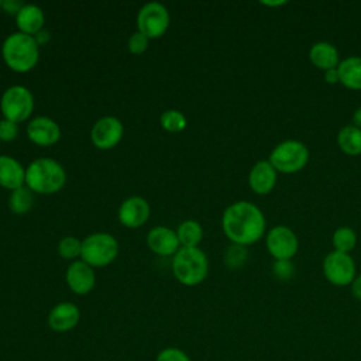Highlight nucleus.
Returning a JSON list of instances; mask_svg holds the SVG:
<instances>
[{
    "label": "nucleus",
    "instance_id": "1",
    "mask_svg": "<svg viewBox=\"0 0 361 361\" xmlns=\"http://www.w3.org/2000/svg\"><path fill=\"white\" fill-rule=\"evenodd\" d=\"M221 227L233 244L250 245L257 243L265 231V217L254 203L240 200L231 203L223 213Z\"/></svg>",
    "mask_w": 361,
    "mask_h": 361
},
{
    "label": "nucleus",
    "instance_id": "2",
    "mask_svg": "<svg viewBox=\"0 0 361 361\" xmlns=\"http://www.w3.org/2000/svg\"><path fill=\"white\" fill-rule=\"evenodd\" d=\"M66 182L62 165L52 158H38L25 168V186L39 195L59 192Z\"/></svg>",
    "mask_w": 361,
    "mask_h": 361
},
{
    "label": "nucleus",
    "instance_id": "3",
    "mask_svg": "<svg viewBox=\"0 0 361 361\" xmlns=\"http://www.w3.org/2000/svg\"><path fill=\"white\" fill-rule=\"evenodd\" d=\"M1 56L6 65L17 72H30L39 59V45L32 35L23 32L10 34L1 47Z\"/></svg>",
    "mask_w": 361,
    "mask_h": 361
},
{
    "label": "nucleus",
    "instance_id": "4",
    "mask_svg": "<svg viewBox=\"0 0 361 361\" xmlns=\"http://www.w3.org/2000/svg\"><path fill=\"white\" fill-rule=\"evenodd\" d=\"M172 272L185 286L202 283L209 274V261L206 254L197 247H182L173 255Z\"/></svg>",
    "mask_w": 361,
    "mask_h": 361
},
{
    "label": "nucleus",
    "instance_id": "5",
    "mask_svg": "<svg viewBox=\"0 0 361 361\" xmlns=\"http://www.w3.org/2000/svg\"><path fill=\"white\" fill-rule=\"evenodd\" d=\"M118 255V243L109 233H93L82 241L80 258L90 267H106Z\"/></svg>",
    "mask_w": 361,
    "mask_h": 361
},
{
    "label": "nucleus",
    "instance_id": "6",
    "mask_svg": "<svg viewBox=\"0 0 361 361\" xmlns=\"http://www.w3.org/2000/svg\"><path fill=\"white\" fill-rule=\"evenodd\" d=\"M268 161L276 172L295 173L306 166L309 161V151L302 141L285 140L272 149Z\"/></svg>",
    "mask_w": 361,
    "mask_h": 361
},
{
    "label": "nucleus",
    "instance_id": "7",
    "mask_svg": "<svg viewBox=\"0 0 361 361\" xmlns=\"http://www.w3.org/2000/svg\"><path fill=\"white\" fill-rule=\"evenodd\" d=\"M0 110L4 118L10 121L17 124L25 121L34 110L32 93L21 85L10 86L1 96Z\"/></svg>",
    "mask_w": 361,
    "mask_h": 361
},
{
    "label": "nucleus",
    "instance_id": "8",
    "mask_svg": "<svg viewBox=\"0 0 361 361\" xmlns=\"http://www.w3.org/2000/svg\"><path fill=\"white\" fill-rule=\"evenodd\" d=\"M169 27V13L161 3L152 1L142 6L137 14V28L148 38L162 37Z\"/></svg>",
    "mask_w": 361,
    "mask_h": 361
},
{
    "label": "nucleus",
    "instance_id": "9",
    "mask_svg": "<svg viewBox=\"0 0 361 361\" xmlns=\"http://www.w3.org/2000/svg\"><path fill=\"white\" fill-rule=\"evenodd\" d=\"M324 278L334 286H347L355 278V264L350 254L331 251L323 259Z\"/></svg>",
    "mask_w": 361,
    "mask_h": 361
},
{
    "label": "nucleus",
    "instance_id": "10",
    "mask_svg": "<svg viewBox=\"0 0 361 361\" xmlns=\"http://www.w3.org/2000/svg\"><path fill=\"white\" fill-rule=\"evenodd\" d=\"M268 252L275 259H290L299 248V241L293 230L286 226H275L267 234L265 240Z\"/></svg>",
    "mask_w": 361,
    "mask_h": 361
},
{
    "label": "nucleus",
    "instance_id": "11",
    "mask_svg": "<svg viewBox=\"0 0 361 361\" xmlns=\"http://www.w3.org/2000/svg\"><path fill=\"white\" fill-rule=\"evenodd\" d=\"M123 124L117 117H102L94 123L90 131V140L99 149H111L123 138Z\"/></svg>",
    "mask_w": 361,
    "mask_h": 361
},
{
    "label": "nucleus",
    "instance_id": "12",
    "mask_svg": "<svg viewBox=\"0 0 361 361\" xmlns=\"http://www.w3.org/2000/svg\"><path fill=\"white\" fill-rule=\"evenodd\" d=\"M27 137L35 145L49 147L58 142L61 138V128L52 118L39 116L28 123Z\"/></svg>",
    "mask_w": 361,
    "mask_h": 361
},
{
    "label": "nucleus",
    "instance_id": "13",
    "mask_svg": "<svg viewBox=\"0 0 361 361\" xmlns=\"http://www.w3.org/2000/svg\"><path fill=\"white\" fill-rule=\"evenodd\" d=\"M149 204L141 196H131L126 199L118 207V220L128 228H137L142 226L149 217Z\"/></svg>",
    "mask_w": 361,
    "mask_h": 361
},
{
    "label": "nucleus",
    "instance_id": "14",
    "mask_svg": "<svg viewBox=\"0 0 361 361\" xmlns=\"http://www.w3.org/2000/svg\"><path fill=\"white\" fill-rule=\"evenodd\" d=\"M80 310L72 302H61L55 305L48 314V326L55 333H66L78 326Z\"/></svg>",
    "mask_w": 361,
    "mask_h": 361
},
{
    "label": "nucleus",
    "instance_id": "15",
    "mask_svg": "<svg viewBox=\"0 0 361 361\" xmlns=\"http://www.w3.org/2000/svg\"><path fill=\"white\" fill-rule=\"evenodd\" d=\"M66 283L76 295H87L96 285V275L90 265L80 261H73L66 269Z\"/></svg>",
    "mask_w": 361,
    "mask_h": 361
},
{
    "label": "nucleus",
    "instance_id": "16",
    "mask_svg": "<svg viewBox=\"0 0 361 361\" xmlns=\"http://www.w3.org/2000/svg\"><path fill=\"white\" fill-rule=\"evenodd\" d=\"M147 244L152 252L162 257L175 255L180 245L176 233L172 228L164 226H157L148 231Z\"/></svg>",
    "mask_w": 361,
    "mask_h": 361
},
{
    "label": "nucleus",
    "instance_id": "17",
    "mask_svg": "<svg viewBox=\"0 0 361 361\" xmlns=\"http://www.w3.org/2000/svg\"><path fill=\"white\" fill-rule=\"evenodd\" d=\"M276 183V169L269 161H258L250 171L248 185L257 195H268Z\"/></svg>",
    "mask_w": 361,
    "mask_h": 361
},
{
    "label": "nucleus",
    "instance_id": "18",
    "mask_svg": "<svg viewBox=\"0 0 361 361\" xmlns=\"http://www.w3.org/2000/svg\"><path fill=\"white\" fill-rule=\"evenodd\" d=\"M25 185V168L10 155H0V186L16 190Z\"/></svg>",
    "mask_w": 361,
    "mask_h": 361
},
{
    "label": "nucleus",
    "instance_id": "19",
    "mask_svg": "<svg viewBox=\"0 0 361 361\" xmlns=\"http://www.w3.org/2000/svg\"><path fill=\"white\" fill-rule=\"evenodd\" d=\"M45 23V17L42 10L35 4H24L18 14L16 16V24L20 32L27 35L38 34Z\"/></svg>",
    "mask_w": 361,
    "mask_h": 361
},
{
    "label": "nucleus",
    "instance_id": "20",
    "mask_svg": "<svg viewBox=\"0 0 361 361\" xmlns=\"http://www.w3.org/2000/svg\"><path fill=\"white\" fill-rule=\"evenodd\" d=\"M309 59L316 68L324 72L337 68L340 63V55L337 48L326 41H319L312 45L309 51Z\"/></svg>",
    "mask_w": 361,
    "mask_h": 361
},
{
    "label": "nucleus",
    "instance_id": "21",
    "mask_svg": "<svg viewBox=\"0 0 361 361\" xmlns=\"http://www.w3.org/2000/svg\"><path fill=\"white\" fill-rule=\"evenodd\" d=\"M338 80L351 90H361V56H348L340 61Z\"/></svg>",
    "mask_w": 361,
    "mask_h": 361
},
{
    "label": "nucleus",
    "instance_id": "22",
    "mask_svg": "<svg viewBox=\"0 0 361 361\" xmlns=\"http://www.w3.org/2000/svg\"><path fill=\"white\" fill-rule=\"evenodd\" d=\"M337 144L347 155L361 154V128L355 126H344L337 134Z\"/></svg>",
    "mask_w": 361,
    "mask_h": 361
},
{
    "label": "nucleus",
    "instance_id": "23",
    "mask_svg": "<svg viewBox=\"0 0 361 361\" xmlns=\"http://www.w3.org/2000/svg\"><path fill=\"white\" fill-rule=\"evenodd\" d=\"M176 235L182 247H197L203 238L202 226L195 220H185L179 224Z\"/></svg>",
    "mask_w": 361,
    "mask_h": 361
},
{
    "label": "nucleus",
    "instance_id": "24",
    "mask_svg": "<svg viewBox=\"0 0 361 361\" xmlns=\"http://www.w3.org/2000/svg\"><path fill=\"white\" fill-rule=\"evenodd\" d=\"M34 204L32 192L24 185L16 190H11L8 197V207L16 214H25Z\"/></svg>",
    "mask_w": 361,
    "mask_h": 361
},
{
    "label": "nucleus",
    "instance_id": "25",
    "mask_svg": "<svg viewBox=\"0 0 361 361\" xmlns=\"http://www.w3.org/2000/svg\"><path fill=\"white\" fill-rule=\"evenodd\" d=\"M331 243L334 247V251L350 254V251L355 247L357 244V234L353 228L350 227H338L331 237Z\"/></svg>",
    "mask_w": 361,
    "mask_h": 361
},
{
    "label": "nucleus",
    "instance_id": "26",
    "mask_svg": "<svg viewBox=\"0 0 361 361\" xmlns=\"http://www.w3.org/2000/svg\"><path fill=\"white\" fill-rule=\"evenodd\" d=\"M161 126L169 133H179L186 128V117L179 110H166L161 114Z\"/></svg>",
    "mask_w": 361,
    "mask_h": 361
},
{
    "label": "nucleus",
    "instance_id": "27",
    "mask_svg": "<svg viewBox=\"0 0 361 361\" xmlns=\"http://www.w3.org/2000/svg\"><path fill=\"white\" fill-rule=\"evenodd\" d=\"M248 258V251L244 245L231 244L224 252V264L230 269L241 268Z\"/></svg>",
    "mask_w": 361,
    "mask_h": 361
},
{
    "label": "nucleus",
    "instance_id": "28",
    "mask_svg": "<svg viewBox=\"0 0 361 361\" xmlns=\"http://www.w3.org/2000/svg\"><path fill=\"white\" fill-rule=\"evenodd\" d=\"M58 252L65 259H75V258L80 257L82 241L72 235L63 237L58 244Z\"/></svg>",
    "mask_w": 361,
    "mask_h": 361
},
{
    "label": "nucleus",
    "instance_id": "29",
    "mask_svg": "<svg viewBox=\"0 0 361 361\" xmlns=\"http://www.w3.org/2000/svg\"><path fill=\"white\" fill-rule=\"evenodd\" d=\"M272 272L279 281H288L295 274V265L290 259H275L272 265Z\"/></svg>",
    "mask_w": 361,
    "mask_h": 361
},
{
    "label": "nucleus",
    "instance_id": "30",
    "mask_svg": "<svg viewBox=\"0 0 361 361\" xmlns=\"http://www.w3.org/2000/svg\"><path fill=\"white\" fill-rule=\"evenodd\" d=\"M155 361H192V360L183 350L176 347H166L158 353Z\"/></svg>",
    "mask_w": 361,
    "mask_h": 361
},
{
    "label": "nucleus",
    "instance_id": "31",
    "mask_svg": "<svg viewBox=\"0 0 361 361\" xmlns=\"http://www.w3.org/2000/svg\"><path fill=\"white\" fill-rule=\"evenodd\" d=\"M148 37L141 34L140 31L134 32L130 38H128V51L134 55H140L142 52H145V49L148 48Z\"/></svg>",
    "mask_w": 361,
    "mask_h": 361
},
{
    "label": "nucleus",
    "instance_id": "32",
    "mask_svg": "<svg viewBox=\"0 0 361 361\" xmlns=\"http://www.w3.org/2000/svg\"><path fill=\"white\" fill-rule=\"evenodd\" d=\"M18 134V126L14 121H10L7 118L0 120V141L10 142L17 138Z\"/></svg>",
    "mask_w": 361,
    "mask_h": 361
},
{
    "label": "nucleus",
    "instance_id": "33",
    "mask_svg": "<svg viewBox=\"0 0 361 361\" xmlns=\"http://www.w3.org/2000/svg\"><path fill=\"white\" fill-rule=\"evenodd\" d=\"M23 6H24V4H23L21 1H16V0H6V1H1V7H3L8 14H13V16H17Z\"/></svg>",
    "mask_w": 361,
    "mask_h": 361
},
{
    "label": "nucleus",
    "instance_id": "34",
    "mask_svg": "<svg viewBox=\"0 0 361 361\" xmlns=\"http://www.w3.org/2000/svg\"><path fill=\"white\" fill-rule=\"evenodd\" d=\"M324 80H326L327 83H330V85H334V83L340 82V80H338V71H337V68H333V69L326 71V72H324Z\"/></svg>",
    "mask_w": 361,
    "mask_h": 361
},
{
    "label": "nucleus",
    "instance_id": "35",
    "mask_svg": "<svg viewBox=\"0 0 361 361\" xmlns=\"http://www.w3.org/2000/svg\"><path fill=\"white\" fill-rule=\"evenodd\" d=\"M351 292L358 300H361V275L355 276L351 282Z\"/></svg>",
    "mask_w": 361,
    "mask_h": 361
},
{
    "label": "nucleus",
    "instance_id": "36",
    "mask_svg": "<svg viewBox=\"0 0 361 361\" xmlns=\"http://www.w3.org/2000/svg\"><path fill=\"white\" fill-rule=\"evenodd\" d=\"M34 38H35V41H37V44H38V45H42L44 42H47V41L49 39V34H48L47 31L41 30L38 34H35V35H34Z\"/></svg>",
    "mask_w": 361,
    "mask_h": 361
},
{
    "label": "nucleus",
    "instance_id": "37",
    "mask_svg": "<svg viewBox=\"0 0 361 361\" xmlns=\"http://www.w3.org/2000/svg\"><path fill=\"white\" fill-rule=\"evenodd\" d=\"M353 126L361 128V107H358L353 114Z\"/></svg>",
    "mask_w": 361,
    "mask_h": 361
},
{
    "label": "nucleus",
    "instance_id": "38",
    "mask_svg": "<svg viewBox=\"0 0 361 361\" xmlns=\"http://www.w3.org/2000/svg\"><path fill=\"white\" fill-rule=\"evenodd\" d=\"M285 1H264V4H267V6H278V4H283Z\"/></svg>",
    "mask_w": 361,
    "mask_h": 361
},
{
    "label": "nucleus",
    "instance_id": "39",
    "mask_svg": "<svg viewBox=\"0 0 361 361\" xmlns=\"http://www.w3.org/2000/svg\"><path fill=\"white\" fill-rule=\"evenodd\" d=\"M0 7H1V0H0Z\"/></svg>",
    "mask_w": 361,
    "mask_h": 361
}]
</instances>
